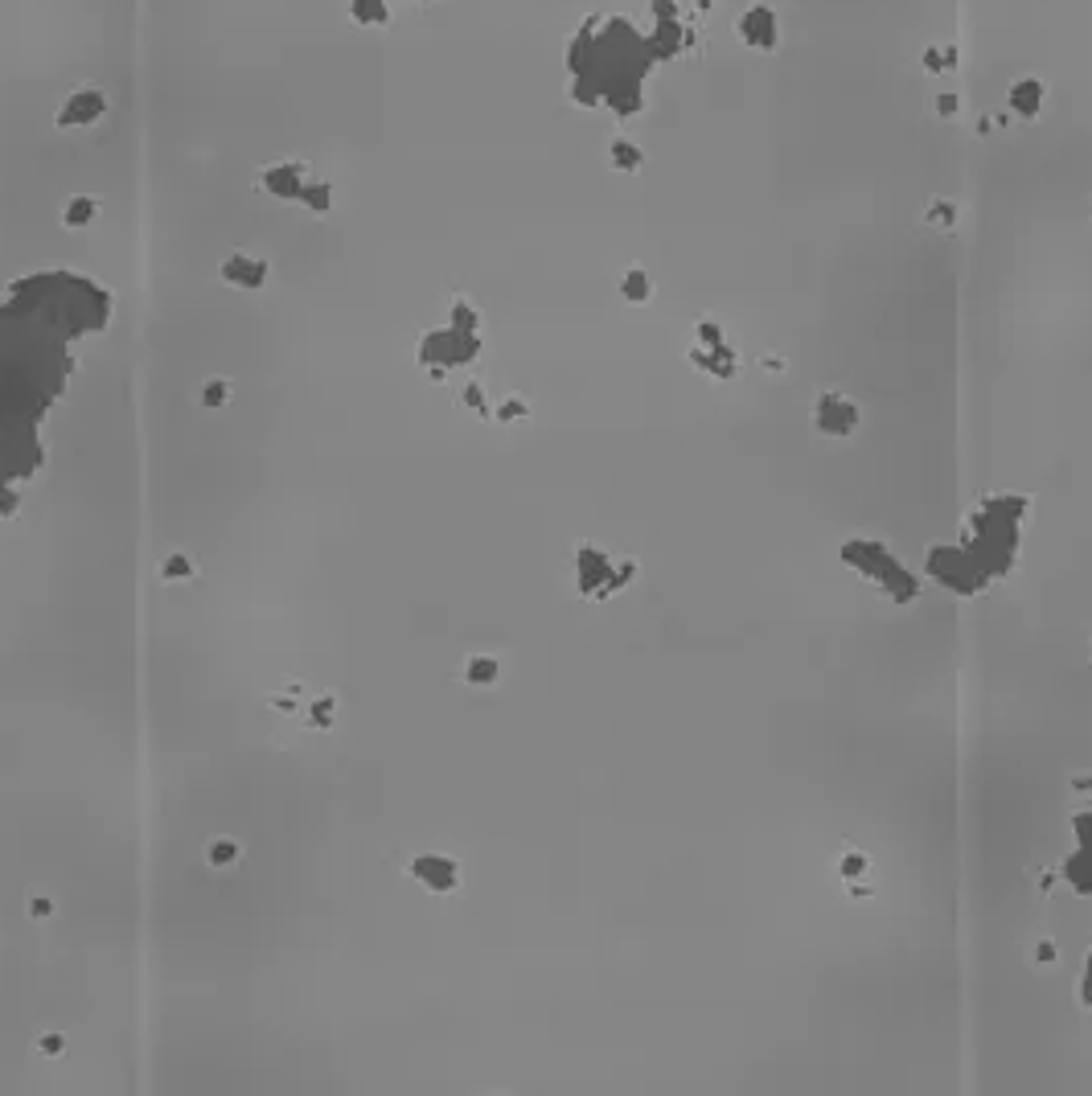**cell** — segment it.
Instances as JSON below:
<instances>
[{
	"label": "cell",
	"mask_w": 1092,
	"mask_h": 1096,
	"mask_svg": "<svg viewBox=\"0 0 1092 1096\" xmlns=\"http://www.w3.org/2000/svg\"><path fill=\"white\" fill-rule=\"evenodd\" d=\"M263 186L272 193H280V197H304V190H308L300 165H276V169H267V173H263Z\"/></svg>",
	"instance_id": "cell-2"
},
{
	"label": "cell",
	"mask_w": 1092,
	"mask_h": 1096,
	"mask_svg": "<svg viewBox=\"0 0 1092 1096\" xmlns=\"http://www.w3.org/2000/svg\"><path fill=\"white\" fill-rule=\"evenodd\" d=\"M91 218H95V201H87V197L70 201V210H66V222H70V227H83V222H91Z\"/></svg>",
	"instance_id": "cell-5"
},
{
	"label": "cell",
	"mask_w": 1092,
	"mask_h": 1096,
	"mask_svg": "<svg viewBox=\"0 0 1092 1096\" xmlns=\"http://www.w3.org/2000/svg\"><path fill=\"white\" fill-rule=\"evenodd\" d=\"M222 276H227V280H235V284H263V263L235 255V259L222 267Z\"/></svg>",
	"instance_id": "cell-4"
},
{
	"label": "cell",
	"mask_w": 1092,
	"mask_h": 1096,
	"mask_svg": "<svg viewBox=\"0 0 1092 1096\" xmlns=\"http://www.w3.org/2000/svg\"><path fill=\"white\" fill-rule=\"evenodd\" d=\"M349 17L358 25H390V0H354Z\"/></svg>",
	"instance_id": "cell-3"
},
{
	"label": "cell",
	"mask_w": 1092,
	"mask_h": 1096,
	"mask_svg": "<svg viewBox=\"0 0 1092 1096\" xmlns=\"http://www.w3.org/2000/svg\"><path fill=\"white\" fill-rule=\"evenodd\" d=\"M103 111H107V95L99 87H79L58 107L53 120H58V128H91L95 120H103Z\"/></svg>",
	"instance_id": "cell-1"
}]
</instances>
